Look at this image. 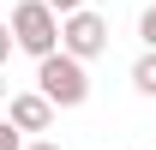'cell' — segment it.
Segmentation results:
<instances>
[{
    "label": "cell",
    "instance_id": "cell-1",
    "mask_svg": "<svg viewBox=\"0 0 156 150\" xmlns=\"http://www.w3.org/2000/svg\"><path fill=\"white\" fill-rule=\"evenodd\" d=\"M12 48L30 54V60L60 54V18H54L48 0H18L12 6Z\"/></svg>",
    "mask_w": 156,
    "mask_h": 150
},
{
    "label": "cell",
    "instance_id": "cell-2",
    "mask_svg": "<svg viewBox=\"0 0 156 150\" xmlns=\"http://www.w3.org/2000/svg\"><path fill=\"white\" fill-rule=\"evenodd\" d=\"M36 90L48 96L54 108H78V102L90 96V72H84L72 54H48V60H36Z\"/></svg>",
    "mask_w": 156,
    "mask_h": 150
},
{
    "label": "cell",
    "instance_id": "cell-3",
    "mask_svg": "<svg viewBox=\"0 0 156 150\" xmlns=\"http://www.w3.org/2000/svg\"><path fill=\"white\" fill-rule=\"evenodd\" d=\"M60 54H72L78 66L84 60L108 54V18H102L96 6H84V12H72V18H60Z\"/></svg>",
    "mask_w": 156,
    "mask_h": 150
},
{
    "label": "cell",
    "instance_id": "cell-4",
    "mask_svg": "<svg viewBox=\"0 0 156 150\" xmlns=\"http://www.w3.org/2000/svg\"><path fill=\"white\" fill-rule=\"evenodd\" d=\"M12 126L18 132H48L54 126V102H48L42 90H18L12 96Z\"/></svg>",
    "mask_w": 156,
    "mask_h": 150
},
{
    "label": "cell",
    "instance_id": "cell-5",
    "mask_svg": "<svg viewBox=\"0 0 156 150\" xmlns=\"http://www.w3.org/2000/svg\"><path fill=\"white\" fill-rule=\"evenodd\" d=\"M132 90L138 96H156V54H138L132 60Z\"/></svg>",
    "mask_w": 156,
    "mask_h": 150
},
{
    "label": "cell",
    "instance_id": "cell-6",
    "mask_svg": "<svg viewBox=\"0 0 156 150\" xmlns=\"http://www.w3.org/2000/svg\"><path fill=\"white\" fill-rule=\"evenodd\" d=\"M138 36H144V54H156V6H144V18H138Z\"/></svg>",
    "mask_w": 156,
    "mask_h": 150
},
{
    "label": "cell",
    "instance_id": "cell-7",
    "mask_svg": "<svg viewBox=\"0 0 156 150\" xmlns=\"http://www.w3.org/2000/svg\"><path fill=\"white\" fill-rule=\"evenodd\" d=\"M48 6H54V18H72V12H84V6H90V0H48Z\"/></svg>",
    "mask_w": 156,
    "mask_h": 150
},
{
    "label": "cell",
    "instance_id": "cell-8",
    "mask_svg": "<svg viewBox=\"0 0 156 150\" xmlns=\"http://www.w3.org/2000/svg\"><path fill=\"white\" fill-rule=\"evenodd\" d=\"M0 150H24V144H18V126H12V120H0Z\"/></svg>",
    "mask_w": 156,
    "mask_h": 150
},
{
    "label": "cell",
    "instance_id": "cell-9",
    "mask_svg": "<svg viewBox=\"0 0 156 150\" xmlns=\"http://www.w3.org/2000/svg\"><path fill=\"white\" fill-rule=\"evenodd\" d=\"M12 60V24H0V66Z\"/></svg>",
    "mask_w": 156,
    "mask_h": 150
},
{
    "label": "cell",
    "instance_id": "cell-10",
    "mask_svg": "<svg viewBox=\"0 0 156 150\" xmlns=\"http://www.w3.org/2000/svg\"><path fill=\"white\" fill-rule=\"evenodd\" d=\"M24 150H60V144H54V138H36V144H24Z\"/></svg>",
    "mask_w": 156,
    "mask_h": 150
},
{
    "label": "cell",
    "instance_id": "cell-11",
    "mask_svg": "<svg viewBox=\"0 0 156 150\" xmlns=\"http://www.w3.org/2000/svg\"><path fill=\"white\" fill-rule=\"evenodd\" d=\"M0 102H6V78H0Z\"/></svg>",
    "mask_w": 156,
    "mask_h": 150
}]
</instances>
